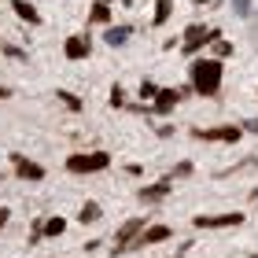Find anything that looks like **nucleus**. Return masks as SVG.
<instances>
[{
    "mask_svg": "<svg viewBox=\"0 0 258 258\" xmlns=\"http://www.w3.org/2000/svg\"><path fill=\"white\" fill-rule=\"evenodd\" d=\"M221 59H196L188 67V85L192 92H199V96H218L221 89Z\"/></svg>",
    "mask_w": 258,
    "mask_h": 258,
    "instance_id": "1",
    "label": "nucleus"
},
{
    "mask_svg": "<svg viewBox=\"0 0 258 258\" xmlns=\"http://www.w3.org/2000/svg\"><path fill=\"white\" fill-rule=\"evenodd\" d=\"M111 166V155L107 151H89V155H70L67 159V170L70 173H100Z\"/></svg>",
    "mask_w": 258,
    "mask_h": 258,
    "instance_id": "2",
    "label": "nucleus"
},
{
    "mask_svg": "<svg viewBox=\"0 0 258 258\" xmlns=\"http://www.w3.org/2000/svg\"><path fill=\"white\" fill-rule=\"evenodd\" d=\"M196 229H236L243 225V214L232 210V214H203V218H192Z\"/></svg>",
    "mask_w": 258,
    "mask_h": 258,
    "instance_id": "3",
    "label": "nucleus"
},
{
    "mask_svg": "<svg viewBox=\"0 0 258 258\" xmlns=\"http://www.w3.org/2000/svg\"><path fill=\"white\" fill-rule=\"evenodd\" d=\"M192 137L199 140H225V144H236V140L243 137V125H214V129H192Z\"/></svg>",
    "mask_w": 258,
    "mask_h": 258,
    "instance_id": "4",
    "label": "nucleus"
},
{
    "mask_svg": "<svg viewBox=\"0 0 258 258\" xmlns=\"http://www.w3.org/2000/svg\"><path fill=\"white\" fill-rule=\"evenodd\" d=\"M140 232H144V218H129L125 225L114 232V240H118V247H114V254H122V251H129V243H133Z\"/></svg>",
    "mask_w": 258,
    "mask_h": 258,
    "instance_id": "5",
    "label": "nucleus"
},
{
    "mask_svg": "<svg viewBox=\"0 0 258 258\" xmlns=\"http://www.w3.org/2000/svg\"><path fill=\"white\" fill-rule=\"evenodd\" d=\"M173 236V229L170 225H148L144 232H140V236L129 243V251H137V247H148V243H162V240H170Z\"/></svg>",
    "mask_w": 258,
    "mask_h": 258,
    "instance_id": "6",
    "label": "nucleus"
},
{
    "mask_svg": "<svg viewBox=\"0 0 258 258\" xmlns=\"http://www.w3.org/2000/svg\"><path fill=\"white\" fill-rule=\"evenodd\" d=\"M210 33H214L210 26H188V30H184V44H181V52H184V55H196V48H203V44L210 41Z\"/></svg>",
    "mask_w": 258,
    "mask_h": 258,
    "instance_id": "7",
    "label": "nucleus"
},
{
    "mask_svg": "<svg viewBox=\"0 0 258 258\" xmlns=\"http://www.w3.org/2000/svg\"><path fill=\"white\" fill-rule=\"evenodd\" d=\"M11 166H15V173H19L22 181H41V177H44V166L30 162L26 155H11Z\"/></svg>",
    "mask_w": 258,
    "mask_h": 258,
    "instance_id": "8",
    "label": "nucleus"
},
{
    "mask_svg": "<svg viewBox=\"0 0 258 258\" xmlns=\"http://www.w3.org/2000/svg\"><path fill=\"white\" fill-rule=\"evenodd\" d=\"M63 52H67V59H85V55L92 52V41L85 37V33H78V37H67Z\"/></svg>",
    "mask_w": 258,
    "mask_h": 258,
    "instance_id": "9",
    "label": "nucleus"
},
{
    "mask_svg": "<svg viewBox=\"0 0 258 258\" xmlns=\"http://www.w3.org/2000/svg\"><path fill=\"white\" fill-rule=\"evenodd\" d=\"M177 103H181V92H177V89H159V92H155V107H151V111L166 114V111L177 107Z\"/></svg>",
    "mask_w": 258,
    "mask_h": 258,
    "instance_id": "10",
    "label": "nucleus"
},
{
    "mask_svg": "<svg viewBox=\"0 0 258 258\" xmlns=\"http://www.w3.org/2000/svg\"><path fill=\"white\" fill-rule=\"evenodd\" d=\"M166 196H170V177H162L155 184H148V188H140V203H159Z\"/></svg>",
    "mask_w": 258,
    "mask_h": 258,
    "instance_id": "11",
    "label": "nucleus"
},
{
    "mask_svg": "<svg viewBox=\"0 0 258 258\" xmlns=\"http://www.w3.org/2000/svg\"><path fill=\"white\" fill-rule=\"evenodd\" d=\"M11 11H15V15H19L22 22H30V26H37V22H41L37 8H33V4H26V0H11Z\"/></svg>",
    "mask_w": 258,
    "mask_h": 258,
    "instance_id": "12",
    "label": "nucleus"
},
{
    "mask_svg": "<svg viewBox=\"0 0 258 258\" xmlns=\"http://www.w3.org/2000/svg\"><path fill=\"white\" fill-rule=\"evenodd\" d=\"M89 22L92 26H111V8L103 4V0H96V4L89 8Z\"/></svg>",
    "mask_w": 258,
    "mask_h": 258,
    "instance_id": "13",
    "label": "nucleus"
},
{
    "mask_svg": "<svg viewBox=\"0 0 258 258\" xmlns=\"http://www.w3.org/2000/svg\"><path fill=\"white\" fill-rule=\"evenodd\" d=\"M129 37H133V26H107V33H103V41L114 44V48H118V44H125Z\"/></svg>",
    "mask_w": 258,
    "mask_h": 258,
    "instance_id": "14",
    "label": "nucleus"
},
{
    "mask_svg": "<svg viewBox=\"0 0 258 258\" xmlns=\"http://www.w3.org/2000/svg\"><path fill=\"white\" fill-rule=\"evenodd\" d=\"M78 221H81V225H92V221H100V203H92V199H89V203L78 210Z\"/></svg>",
    "mask_w": 258,
    "mask_h": 258,
    "instance_id": "15",
    "label": "nucleus"
},
{
    "mask_svg": "<svg viewBox=\"0 0 258 258\" xmlns=\"http://www.w3.org/2000/svg\"><path fill=\"white\" fill-rule=\"evenodd\" d=\"M63 229H67L63 218H48V221L41 225V236H63Z\"/></svg>",
    "mask_w": 258,
    "mask_h": 258,
    "instance_id": "16",
    "label": "nucleus"
},
{
    "mask_svg": "<svg viewBox=\"0 0 258 258\" xmlns=\"http://www.w3.org/2000/svg\"><path fill=\"white\" fill-rule=\"evenodd\" d=\"M170 15H173V0H159V4H155V19H151V22H155V26H162Z\"/></svg>",
    "mask_w": 258,
    "mask_h": 258,
    "instance_id": "17",
    "label": "nucleus"
},
{
    "mask_svg": "<svg viewBox=\"0 0 258 258\" xmlns=\"http://www.w3.org/2000/svg\"><path fill=\"white\" fill-rule=\"evenodd\" d=\"M210 41H214V52H218V59H225V55H232V44H229V41H221V37H218V30L210 33Z\"/></svg>",
    "mask_w": 258,
    "mask_h": 258,
    "instance_id": "18",
    "label": "nucleus"
},
{
    "mask_svg": "<svg viewBox=\"0 0 258 258\" xmlns=\"http://www.w3.org/2000/svg\"><path fill=\"white\" fill-rule=\"evenodd\" d=\"M59 100L67 103V107H70V111H81V100L74 96V92H67V89H63V92H59Z\"/></svg>",
    "mask_w": 258,
    "mask_h": 258,
    "instance_id": "19",
    "label": "nucleus"
},
{
    "mask_svg": "<svg viewBox=\"0 0 258 258\" xmlns=\"http://www.w3.org/2000/svg\"><path fill=\"white\" fill-rule=\"evenodd\" d=\"M111 103H114V107H125V92H122V85H111Z\"/></svg>",
    "mask_w": 258,
    "mask_h": 258,
    "instance_id": "20",
    "label": "nucleus"
},
{
    "mask_svg": "<svg viewBox=\"0 0 258 258\" xmlns=\"http://www.w3.org/2000/svg\"><path fill=\"white\" fill-rule=\"evenodd\" d=\"M0 48H4V55H11V59H26V52H22V48H15V44H0Z\"/></svg>",
    "mask_w": 258,
    "mask_h": 258,
    "instance_id": "21",
    "label": "nucleus"
},
{
    "mask_svg": "<svg viewBox=\"0 0 258 258\" xmlns=\"http://www.w3.org/2000/svg\"><path fill=\"white\" fill-rule=\"evenodd\" d=\"M232 8H236V15H243V19L251 15V0H232Z\"/></svg>",
    "mask_w": 258,
    "mask_h": 258,
    "instance_id": "22",
    "label": "nucleus"
},
{
    "mask_svg": "<svg viewBox=\"0 0 258 258\" xmlns=\"http://www.w3.org/2000/svg\"><path fill=\"white\" fill-rule=\"evenodd\" d=\"M188 173H192V162H181V166L173 170V177H188Z\"/></svg>",
    "mask_w": 258,
    "mask_h": 258,
    "instance_id": "23",
    "label": "nucleus"
},
{
    "mask_svg": "<svg viewBox=\"0 0 258 258\" xmlns=\"http://www.w3.org/2000/svg\"><path fill=\"white\" fill-rule=\"evenodd\" d=\"M155 92H159V89L151 85V81H144V85H140V96H155Z\"/></svg>",
    "mask_w": 258,
    "mask_h": 258,
    "instance_id": "24",
    "label": "nucleus"
},
{
    "mask_svg": "<svg viewBox=\"0 0 258 258\" xmlns=\"http://www.w3.org/2000/svg\"><path fill=\"white\" fill-rule=\"evenodd\" d=\"M8 218H11V214H8V207H0V232H4V225H8Z\"/></svg>",
    "mask_w": 258,
    "mask_h": 258,
    "instance_id": "25",
    "label": "nucleus"
},
{
    "mask_svg": "<svg viewBox=\"0 0 258 258\" xmlns=\"http://www.w3.org/2000/svg\"><path fill=\"white\" fill-rule=\"evenodd\" d=\"M243 129H247V133H258V118H251V122H243Z\"/></svg>",
    "mask_w": 258,
    "mask_h": 258,
    "instance_id": "26",
    "label": "nucleus"
},
{
    "mask_svg": "<svg viewBox=\"0 0 258 258\" xmlns=\"http://www.w3.org/2000/svg\"><path fill=\"white\" fill-rule=\"evenodd\" d=\"M196 4H210V0H196Z\"/></svg>",
    "mask_w": 258,
    "mask_h": 258,
    "instance_id": "27",
    "label": "nucleus"
},
{
    "mask_svg": "<svg viewBox=\"0 0 258 258\" xmlns=\"http://www.w3.org/2000/svg\"><path fill=\"white\" fill-rule=\"evenodd\" d=\"M173 258H184V254H173Z\"/></svg>",
    "mask_w": 258,
    "mask_h": 258,
    "instance_id": "28",
    "label": "nucleus"
},
{
    "mask_svg": "<svg viewBox=\"0 0 258 258\" xmlns=\"http://www.w3.org/2000/svg\"><path fill=\"white\" fill-rule=\"evenodd\" d=\"M103 4H111V0H103Z\"/></svg>",
    "mask_w": 258,
    "mask_h": 258,
    "instance_id": "29",
    "label": "nucleus"
}]
</instances>
